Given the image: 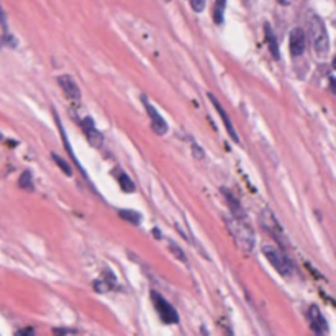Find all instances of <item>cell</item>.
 Here are the masks:
<instances>
[{
	"label": "cell",
	"instance_id": "cell-1",
	"mask_svg": "<svg viewBox=\"0 0 336 336\" xmlns=\"http://www.w3.org/2000/svg\"><path fill=\"white\" fill-rule=\"evenodd\" d=\"M225 223H227L230 235L233 236V240L236 241V245H238L241 250L251 251L252 248H254V243H256L254 233H252V230L243 222V218H238L235 217V215L233 217H225Z\"/></svg>",
	"mask_w": 336,
	"mask_h": 336
},
{
	"label": "cell",
	"instance_id": "cell-2",
	"mask_svg": "<svg viewBox=\"0 0 336 336\" xmlns=\"http://www.w3.org/2000/svg\"><path fill=\"white\" fill-rule=\"evenodd\" d=\"M310 40L318 56H325V54L328 53V48H330L328 33L322 18H318L317 15H313L310 18Z\"/></svg>",
	"mask_w": 336,
	"mask_h": 336
},
{
	"label": "cell",
	"instance_id": "cell-3",
	"mask_svg": "<svg viewBox=\"0 0 336 336\" xmlns=\"http://www.w3.org/2000/svg\"><path fill=\"white\" fill-rule=\"evenodd\" d=\"M262 252H264V256H266V259L269 261V264H271L280 275L289 277V275L294 274V264H292L289 257L285 256L282 251H279L275 246H264Z\"/></svg>",
	"mask_w": 336,
	"mask_h": 336
},
{
	"label": "cell",
	"instance_id": "cell-4",
	"mask_svg": "<svg viewBox=\"0 0 336 336\" xmlns=\"http://www.w3.org/2000/svg\"><path fill=\"white\" fill-rule=\"evenodd\" d=\"M151 297H153V304L156 307L159 317H161V320L164 323H177L179 322L177 312L174 310V307L170 305L168 300H164L161 295L156 294V292H153Z\"/></svg>",
	"mask_w": 336,
	"mask_h": 336
},
{
	"label": "cell",
	"instance_id": "cell-5",
	"mask_svg": "<svg viewBox=\"0 0 336 336\" xmlns=\"http://www.w3.org/2000/svg\"><path fill=\"white\" fill-rule=\"evenodd\" d=\"M261 223L264 230L267 231L269 235L274 236V240H277L279 243H284V228L280 227V223L277 222V218H275V215L269 210V208H264L262 213H261Z\"/></svg>",
	"mask_w": 336,
	"mask_h": 336
},
{
	"label": "cell",
	"instance_id": "cell-6",
	"mask_svg": "<svg viewBox=\"0 0 336 336\" xmlns=\"http://www.w3.org/2000/svg\"><path fill=\"white\" fill-rule=\"evenodd\" d=\"M58 82L61 85V89L64 92V95L69 98L71 102H79L81 100V89L77 85V82L71 77L69 74H63L58 77Z\"/></svg>",
	"mask_w": 336,
	"mask_h": 336
},
{
	"label": "cell",
	"instance_id": "cell-7",
	"mask_svg": "<svg viewBox=\"0 0 336 336\" xmlns=\"http://www.w3.org/2000/svg\"><path fill=\"white\" fill-rule=\"evenodd\" d=\"M82 130H84L87 140H89V143L93 148H102L103 136H102L100 131L97 130V126L93 125V120L90 117H85L84 120H82Z\"/></svg>",
	"mask_w": 336,
	"mask_h": 336
},
{
	"label": "cell",
	"instance_id": "cell-8",
	"mask_svg": "<svg viewBox=\"0 0 336 336\" xmlns=\"http://www.w3.org/2000/svg\"><path fill=\"white\" fill-rule=\"evenodd\" d=\"M145 102V107H146V112H148V115H150V118H151V123H153V130H154V133H158V135H166L168 133V130H169V126H168V123H166V120H164L161 115L158 113V110L154 108L150 102L146 100H143Z\"/></svg>",
	"mask_w": 336,
	"mask_h": 336
},
{
	"label": "cell",
	"instance_id": "cell-9",
	"mask_svg": "<svg viewBox=\"0 0 336 336\" xmlns=\"http://www.w3.org/2000/svg\"><path fill=\"white\" fill-rule=\"evenodd\" d=\"M308 320H310V327L315 333L318 335H323L328 332V325H327V320H325V317L322 315V312L318 310V307H310L308 308Z\"/></svg>",
	"mask_w": 336,
	"mask_h": 336
},
{
	"label": "cell",
	"instance_id": "cell-10",
	"mask_svg": "<svg viewBox=\"0 0 336 336\" xmlns=\"http://www.w3.org/2000/svg\"><path fill=\"white\" fill-rule=\"evenodd\" d=\"M208 95V98L212 100V103H213V107H215V110L218 112V115L222 117V120H223V125H225V128H227V131H228V135L233 138V141L235 143H240V136H238V133H236V130H235V126H233V123L230 122V118H228V115H227V112H225V108L220 105V102L217 100V97L213 95V93H210L208 92L207 93Z\"/></svg>",
	"mask_w": 336,
	"mask_h": 336
},
{
	"label": "cell",
	"instance_id": "cell-11",
	"mask_svg": "<svg viewBox=\"0 0 336 336\" xmlns=\"http://www.w3.org/2000/svg\"><path fill=\"white\" fill-rule=\"evenodd\" d=\"M290 54L292 56H300L305 51V33L302 31L300 28H294L290 31Z\"/></svg>",
	"mask_w": 336,
	"mask_h": 336
},
{
	"label": "cell",
	"instance_id": "cell-12",
	"mask_svg": "<svg viewBox=\"0 0 336 336\" xmlns=\"http://www.w3.org/2000/svg\"><path fill=\"white\" fill-rule=\"evenodd\" d=\"M264 30H266V38H267L269 49H271L272 56H274L275 59H279V48H277V41H275L274 33L271 31V26H269V25L266 23V25H264Z\"/></svg>",
	"mask_w": 336,
	"mask_h": 336
},
{
	"label": "cell",
	"instance_id": "cell-13",
	"mask_svg": "<svg viewBox=\"0 0 336 336\" xmlns=\"http://www.w3.org/2000/svg\"><path fill=\"white\" fill-rule=\"evenodd\" d=\"M225 7H227V0H217V3H215V10H213V18H215V23L217 25L223 23Z\"/></svg>",
	"mask_w": 336,
	"mask_h": 336
},
{
	"label": "cell",
	"instance_id": "cell-14",
	"mask_svg": "<svg viewBox=\"0 0 336 336\" xmlns=\"http://www.w3.org/2000/svg\"><path fill=\"white\" fill-rule=\"evenodd\" d=\"M118 215L122 217L126 222L133 223V225H140L141 223V215L138 212H133V210H120Z\"/></svg>",
	"mask_w": 336,
	"mask_h": 336
},
{
	"label": "cell",
	"instance_id": "cell-15",
	"mask_svg": "<svg viewBox=\"0 0 336 336\" xmlns=\"http://www.w3.org/2000/svg\"><path fill=\"white\" fill-rule=\"evenodd\" d=\"M20 187H21V189H25V190H30V192L35 190V185H33V179H31L30 170H25V172L20 175Z\"/></svg>",
	"mask_w": 336,
	"mask_h": 336
},
{
	"label": "cell",
	"instance_id": "cell-16",
	"mask_svg": "<svg viewBox=\"0 0 336 336\" xmlns=\"http://www.w3.org/2000/svg\"><path fill=\"white\" fill-rule=\"evenodd\" d=\"M118 182H120V187L125 190V192H133L135 190V184H133V180H131L128 175H125V174H120L118 175Z\"/></svg>",
	"mask_w": 336,
	"mask_h": 336
},
{
	"label": "cell",
	"instance_id": "cell-17",
	"mask_svg": "<svg viewBox=\"0 0 336 336\" xmlns=\"http://www.w3.org/2000/svg\"><path fill=\"white\" fill-rule=\"evenodd\" d=\"M53 159L58 163V166L61 168V170H63V172H64L66 175H73V169H71V168H69V164L66 163V161H63V159L59 158L58 154H53Z\"/></svg>",
	"mask_w": 336,
	"mask_h": 336
},
{
	"label": "cell",
	"instance_id": "cell-18",
	"mask_svg": "<svg viewBox=\"0 0 336 336\" xmlns=\"http://www.w3.org/2000/svg\"><path fill=\"white\" fill-rule=\"evenodd\" d=\"M169 250H170V252H172V254L177 257L179 261H187V257H185V254H184V251L180 250V248L175 245V243H169Z\"/></svg>",
	"mask_w": 336,
	"mask_h": 336
},
{
	"label": "cell",
	"instance_id": "cell-19",
	"mask_svg": "<svg viewBox=\"0 0 336 336\" xmlns=\"http://www.w3.org/2000/svg\"><path fill=\"white\" fill-rule=\"evenodd\" d=\"M190 7L195 10V12H202L205 8V0H190Z\"/></svg>",
	"mask_w": 336,
	"mask_h": 336
},
{
	"label": "cell",
	"instance_id": "cell-20",
	"mask_svg": "<svg viewBox=\"0 0 336 336\" xmlns=\"http://www.w3.org/2000/svg\"><path fill=\"white\" fill-rule=\"evenodd\" d=\"M192 151H194V156H195V158L203 159V151H202V148H200V146H197L195 143H194V145H192Z\"/></svg>",
	"mask_w": 336,
	"mask_h": 336
},
{
	"label": "cell",
	"instance_id": "cell-21",
	"mask_svg": "<svg viewBox=\"0 0 336 336\" xmlns=\"http://www.w3.org/2000/svg\"><path fill=\"white\" fill-rule=\"evenodd\" d=\"M0 23H2V26L5 30H7V20H5V13H3V10L0 8Z\"/></svg>",
	"mask_w": 336,
	"mask_h": 336
},
{
	"label": "cell",
	"instance_id": "cell-22",
	"mask_svg": "<svg viewBox=\"0 0 336 336\" xmlns=\"http://www.w3.org/2000/svg\"><path fill=\"white\" fill-rule=\"evenodd\" d=\"M330 85H332L333 93H336V79H335V77H332V79H330Z\"/></svg>",
	"mask_w": 336,
	"mask_h": 336
},
{
	"label": "cell",
	"instance_id": "cell-23",
	"mask_svg": "<svg viewBox=\"0 0 336 336\" xmlns=\"http://www.w3.org/2000/svg\"><path fill=\"white\" fill-rule=\"evenodd\" d=\"M279 2L282 3V5H290L292 2H294V0H279Z\"/></svg>",
	"mask_w": 336,
	"mask_h": 336
},
{
	"label": "cell",
	"instance_id": "cell-24",
	"mask_svg": "<svg viewBox=\"0 0 336 336\" xmlns=\"http://www.w3.org/2000/svg\"><path fill=\"white\" fill-rule=\"evenodd\" d=\"M54 333H74V332H68V330H54Z\"/></svg>",
	"mask_w": 336,
	"mask_h": 336
},
{
	"label": "cell",
	"instance_id": "cell-25",
	"mask_svg": "<svg viewBox=\"0 0 336 336\" xmlns=\"http://www.w3.org/2000/svg\"><path fill=\"white\" fill-rule=\"evenodd\" d=\"M18 333H33V330H21Z\"/></svg>",
	"mask_w": 336,
	"mask_h": 336
},
{
	"label": "cell",
	"instance_id": "cell-26",
	"mask_svg": "<svg viewBox=\"0 0 336 336\" xmlns=\"http://www.w3.org/2000/svg\"><path fill=\"white\" fill-rule=\"evenodd\" d=\"M333 68L336 69V56H335V59H333Z\"/></svg>",
	"mask_w": 336,
	"mask_h": 336
},
{
	"label": "cell",
	"instance_id": "cell-27",
	"mask_svg": "<svg viewBox=\"0 0 336 336\" xmlns=\"http://www.w3.org/2000/svg\"><path fill=\"white\" fill-rule=\"evenodd\" d=\"M0 46H2V40H0Z\"/></svg>",
	"mask_w": 336,
	"mask_h": 336
}]
</instances>
